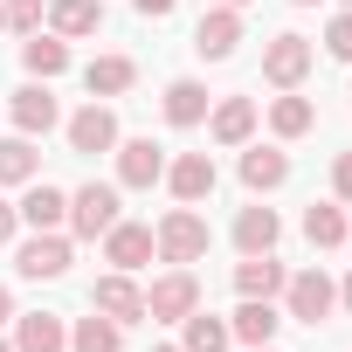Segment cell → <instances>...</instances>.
<instances>
[{
    "label": "cell",
    "instance_id": "obj_32",
    "mask_svg": "<svg viewBox=\"0 0 352 352\" xmlns=\"http://www.w3.org/2000/svg\"><path fill=\"white\" fill-rule=\"evenodd\" d=\"M331 194L352 208V152H338V159H331Z\"/></svg>",
    "mask_w": 352,
    "mask_h": 352
},
{
    "label": "cell",
    "instance_id": "obj_21",
    "mask_svg": "<svg viewBox=\"0 0 352 352\" xmlns=\"http://www.w3.org/2000/svg\"><path fill=\"white\" fill-rule=\"evenodd\" d=\"M283 276H290V270L276 263V249L235 263V290H242V297H283Z\"/></svg>",
    "mask_w": 352,
    "mask_h": 352
},
{
    "label": "cell",
    "instance_id": "obj_16",
    "mask_svg": "<svg viewBox=\"0 0 352 352\" xmlns=\"http://www.w3.org/2000/svg\"><path fill=\"white\" fill-rule=\"evenodd\" d=\"M21 228H69V194L63 187H49V180H28V194H21Z\"/></svg>",
    "mask_w": 352,
    "mask_h": 352
},
{
    "label": "cell",
    "instance_id": "obj_25",
    "mask_svg": "<svg viewBox=\"0 0 352 352\" xmlns=\"http://www.w3.org/2000/svg\"><path fill=\"white\" fill-rule=\"evenodd\" d=\"M345 235H352L345 208H331V201H311V208H304V242H311V249H345Z\"/></svg>",
    "mask_w": 352,
    "mask_h": 352
},
{
    "label": "cell",
    "instance_id": "obj_3",
    "mask_svg": "<svg viewBox=\"0 0 352 352\" xmlns=\"http://www.w3.org/2000/svg\"><path fill=\"white\" fill-rule=\"evenodd\" d=\"M118 180H90V187H76L69 194V235H83V242H104V228L111 221H124L118 214Z\"/></svg>",
    "mask_w": 352,
    "mask_h": 352
},
{
    "label": "cell",
    "instance_id": "obj_1",
    "mask_svg": "<svg viewBox=\"0 0 352 352\" xmlns=\"http://www.w3.org/2000/svg\"><path fill=\"white\" fill-rule=\"evenodd\" d=\"M152 242H159V263H180V270H194L201 256H208V221L194 214V208H173V214H159V228H152Z\"/></svg>",
    "mask_w": 352,
    "mask_h": 352
},
{
    "label": "cell",
    "instance_id": "obj_15",
    "mask_svg": "<svg viewBox=\"0 0 352 352\" xmlns=\"http://www.w3.org/2000/svg\"><path fill=\"white\" fill-rule=\"evenodd\" d=\"M14 352H69V324L56 311H14Z\"/></svg>",
    "mask_w": 352,
    "mask_h": 352
},
{
    "label": "cell",
    "instance_id": "obj_31",
    "mask_svg": "<svg viewBox=\"0 0 352 352\" xmlns=\"http://www.w3.org/2000/svg\"><path fill=\"white\" fill-rule=\"evenodd\" d=\"M0 8H8V28H21V35L42 28V0H0Z\"/></svg>",
    "mask_w": 352,
    "mask_h": 352
},
{
    "label": "cell",
    "instance_id": "obj_9",
    "mask_svg": "<svg viewBox=\"0 0 352 352\" xmlns=\"http://www.w3.org/2000/svg\"><path fill=\"white\" fill-rule=\"evenodd\" d=\"M152 256H159V242H152V228H145V221H111V228H104V263H111V270L138 276Z\"/></svg>",
    "mask_w": 352,
    "mask_h": 352
},
{
    "label": "cell",
    "instance_id": "obj_13",
    "mask_svg": "<svg viewBox=\"0 0 352 352\" xmlns=\"http://www.w3.org/2000/svg\"><path fill=\"white\" fill-rule=\"evenodd\" d=\"M194 49H201L208 63H228V56L242 49V8H208V14L194 21Z\"/></svg>",
    "mask_w": 352,
    "mask_h": 352
},
{
    "label": "cell",
    "instance_id": "obj_33",
    "mask_svg": "<svg viewBox=\"0 0 352 352\" xmlns=\"http://www.w3.org/2000/svg\"><path fill=\"white\" fill-rule=\"evenodd\" d=\"M14 235H21V214H14V201H0V249H8Z\"/></svg>",
    "mask_w": 352,
    "mask_h": 352
},
{
    "label": "cell",
    "instance_id": "obj_38",
    "mask_svg": "<svg viewBox=\"0 0 352 352\" xmlns=\"http://www.w3.org/2000/svg\"><path fill=\"white\" fill-rule=\"evenodd\" d=\"M0 35H8V8H0Z\"/></svg>",
    "mask_w": 352,
    "mask_h": 352
},
{
    "label": "cell",
    "instance_id": "obj_39",
    "mask_svg": "<svg viewBox=\"0 0 352 352\" xmlns=\"http://www.w3.org/2000/svg\"><path fill=\"white\" fill-rule=\"evenodd\" d=\"M290 8H318V0H290Z\"/></svg>",
    "mask_w": 352,
    "mask_h": 352
},
{
    "label": "cell",
    "instance_id": "obj_4",
    "mask_svg": "<svg viewBox=\"0 0 352 352\" xmlns=\"http://www.w3.org/2000/svg\"><path fill=\"white\" fill-rule=\"evenodd\" d=\"M187 311H201V276L173 263L166 276H152V290H145V318H152V324H180Z\"/></svg>",
    "mask_w": 352,
    "mask_h": 352
},
{
    "label": "cell",
    "instance_id": "obj_12",
    "mask_svg": "<svg viewBox=\"0 0 352 352\" xmlns=\"http://www.w3.org/2000/svg\"><path fill=\"white\" fill-rule=\"evenodd\" d=\"M90 311H104V318H118V324H145V290H138L124 270H111V276L90 283Z\"/></svg>",
    "mask_w": 352,
    "mask_h": 352
},
{
    "label": "cell",
    "instance_id": "obj_27",
    "mask_svg": "<svg viewBox=\"0 0 352 352\" xmlns=\"http://www.w3.org/2000/svg\"><path fill=\"white\" fill-rule=\"evenodd\" d=\"M42 173V152H35V138H0V187H28Z\"/></svg>",
    "mask_w": 352,
    "mask_h": 352
},
{
    "label": "cell",
    "instance_id": "obj_17",
    "mask_svg": "<svg viewBox=\"0 0 352 352\" xmlns=\"http://www.w3.org/2000/svg\"><path fill=\"white\" fill-rule=\"evenodd\" d=\"M290 180V152L283 145H242V187L249 194H270Z\"/></svg>",
    "mask_w": 352,
    "mask_h": 352
},
{
    "label": "cell",
    "instance_id": "obj_24",
    "mask_svg": "<svg viewBox=\"0 0 352 352\" xmlns=\"http://www.w3.org/2000/svg\"><path fill=\"white\" fill-rule=\"evenodd\" d=\"M131 83H138V63H131V56H97V63L83 69V90H90V97H124Z\"/></svg>",
    "mask_w": 352,
    "mask_h": 352
},
{
    "label": "cell",
    "instance_id": "obj_10",
    "mask_svg": "<svg viewBox=\"0 0 352 352\" xmlns=\"http://www.w3.org/2000/svg\"><path fill=\"white\" fill-rule=\"evenodd\" d=\"M214 180H221V173H214L208 152H180V159H166V187H173V201H180V208H201V201L214 194Z\"/></svg>",
    "mask_w": 352,
    "mask_h": 352
},
{
    "label": "cell",
    "instance_id": "obj_35",
    "mask_svg": "<svg viewBox=\"0 0 352 352\" xmlns=\"http://www.w3.org/2000/svg\"><path fill=\"white\" fill-rule=\"evenodd\" d=\"M0 324H14V290L0 283Z\"/></svg>",
    "mask_w": 352,
    "mask_h": 352
},
{
    "label": "cell",
    "instance_id": "obj_26",
    "mask_svg": "<svg viewBox=\"0 0 352 352\" xmlns=\"http://www.w3.org/2000/svg\"><path fill=\"white\" fill-rule=\"evenodd\" d=\"M69 352H124V324L104 318V311H90V318L69 324Z\"/></svg>",
    "mask_w": 352,
    "mask_h": 352
},
{
    "label": "cell",
    "instance_id": "obj_14",
    "mask_svg": "<svg viewBox=\"0 0 352 352\" xmlns=\"http://www.w3.org/2000/svg\"><path fill=\"white\" fill-rule=\"evenodd\" d=\"M256 118H263L256 97H221V104L208 111V138H214V145H249V138H256Z\"/></svg>",
    "mask_w": 352,
    "mask_h": 352
},
{
    "label": "cell",
    "instance_id": "obj_30",
    "mask_svg": "<svg viewBox=\"0 0 352 352\" xmlns=\"http://www.w3.org/2000/svg\"><path fill=\"white\" fill-rule=\"evenodd\" d=\"M324 56H338V63H352V8L324 21Z\"/></svg>",
    "mask_w": 352,
    "mask_h": 352
},
{
    "label": "cell",
    "instance_id": "obj_5",
    "mask_svg": "<svg viewBox=\"0 0 352 352\" xmlns=\"http://www.w3.org/2000/svg\"><path fill=\"white\" fill-rule=\"evenodd\" d=\"M14 276H28V283L69 276V235H63V228H35V235L14 249Z\"/></svg>",
    "mask_w": 352,
    "mask_h": 352
},
{
    "label": "cell",
    "instance_id": "obj_20",
    "mask_svg": "<svg viewBox=\"0 0 352 352\" xmlns=\"http://www.w3.org/2000/svg\"><path fill=\"white\" fill-rule=\"evenodd\" d=\"M208 111H214V97H208V83H194V76H173L166 83V124H208Z\"/></svg>",
    "mask_w": 352,
    "mask_h": 352
},
{
    "label": "cell",
    "instance_id": "obj_22",
    "mask_svg": "<svg viewBox=\"0 0 352 352\" xmlns=\"http://www.w3.org/2000/svg\"><path fill=\"white\" fill-rule=\"evenodd\" d=\"M21 63H28V76H42V83H56V76L69 69V42H63L56 28H49V35L35 28V35L21 42Z\"/></svg>",
    "mask_w": 352,
    "mask_h": 352
},
{
    "label": "cell",
    "instance_id": "obj_28",
    "mask_svg": "<svg viewBox=\"0 0 352 352\" xmlns=\"http://www.w3.org/2000/svg\"><path fill=\"white\" fill-rule=\"evenodd\" d=\"M180 331H187L180 352H228V345H235V338H228V318H214V311H187Z\"/></svg>",
    "mask_w": 352,
    "mask_h": 352
},
{
    "label": "cell",
    "instance_id": "obj_8",
    "mask_svg": "<svg viewBox=\"0 0 352 352\" xmlns=\"http://www.w3.org/2000/svg\"><path fill=\"white\" fill-rule=\"evenodd\" d=\"M63 131H69V152H83V159H97V152H111V145L124 138V131H118V111H111V104H97V97H90Z\"/></svg>",
    "mask_w": 352,
    "mask_h": 352
},
{
    "label": "cell",
    "instance_id": "obj_11",
    "mask_svg": "<svg viewBox=\"0 0 352 352\" xmlns=\"http://www.w3.org/2000/svg\"><path fill=\"white\" fill-rule=\"evenodd\" d=\"M8 111H14V131H21V138H42V131H56V124H63V104H56V90H49L42 76H35V83H21Z\"/></svg>",
    "mask_w": 352,
    "mask_h": 352
},
{
    "label": "cell",
    "instance_id": "obj_7",
    "mask_svg": "<svg viewBox=\"0 0 352 352\" xmlns=\"http://www.w3.org/2000/svg\"><path fill=\"white\" fill-rule=\"evenodd\" d=\"M311 63H318V49H311L304 35H270V49H263V83L297 90V83L311 76Z\"/></svg>",
    "mask_w": 352,
    "mask_h": 352
},
{
    "label": "cell",
    "instance_id": "obj_41",
    "mask_svg": "<svg viewBox=\"0 0 352 352\" xmlns=\"http://www.w3.org/2000/svg\"><path fill=\"white\" fill-rule=\"evenodd\" d=\"M152 352H180V345H152Z\"/></svg>",
    "mask_w": 352,
    "mask_h": 352
},
{
    "label": "cell",
    "instance_id": "obj_40",
    "mask_svg": "<svg viewBox=\"0 0 352 352\" xmlns=\"http://www.w3.org/2000/svg\"><path fill=\"white\" fill-rule=\"evenodd\" d=\"M0 352H14V338H0Z\"/></svg>",
    "mask_w": 352,
    "mask_h": 352
},
{
    "label": "cell",
    "instance_id": "obj_34",
    "mask_svg": "<svg viewBox=\"0 0 352 352\" xmlns=\"http://www.w3.org/2000/svg\"><path fill=\"white\" fill-rule=\"evenodd\" d=\"M131 8H138V14H152V21H166L173 8H180V0H131Z\"/></svg>",
    "mask_w": 352,
    "mask_h": 352
},
{
    "label": "cell",
    "instance_id": "obj_37",
    "mask_svg": "<svg viewBox=\"0 0 352 352\" xmlns=\"http://www.w3.org/2000/svg\"><path fill=\"white\" fill-rule=\"evenodd\" d=\"M208 8H249V0H208Z\"/></svg>",
    "mask_w": 352,
    "mask_h": 352
},
{
    "label": "cell",
    "instance_id": "obj_43",
    "mask_svg": "<svg viewBox=\"0 0 352 352\" xmlns=\"http://www.w3.org/2000/svg\"><path fill=\"white\" fill-rule=\"evenodd\" d=\"M345 8H352V0H345Z\"/></svg>",
    "mask_w": 352,
    "mask_h": 352
},
{
    "label": "cell",
    "instance_id": "obj_6",
    "mask_svg": "<svg viewBox=\"0 0 352 352\" xmlns=\"http://www.w3.org/2000/svg\"><path fill=\"white\" fill-rule=\"evenodd\" d=\"M111 159H118V187H131V194L166 180V145H152V138H118Z\"/></svg>",
    "mask_w": 352,
    "mask_h": 352
},
{
    "label": "cell",
    "instance_id": "obj_29",
    "mask_svg": "<svg viewBox=\"0 0 352 352\" xmlns=\"http://www.w3.org/2000/svg\"><path fill=\"white\" fill-rule=\"evenodd\" d=\"M318 124V111H311V97H297V90H283V97H270V131L276 138H304Z\"/></svg>",
    "mask_w": 352,
    "mask_h": 352
},
{
    "label": "cell",
    "instance_id": "obj_42",
    "mask_svg": "<svg viewBox=\"0 0 352 352\" xmlns=\"http://www.w3.org/2000/svg\"><path fill=\"white\" fill-rule=\"evenodd\" d=\"M249 352H276V345H249Z\"/></svg>",
    "mask_w": 352,
    "mask_h": 352
},
{
    "label": "cell",
    "instance_id": "obj_23",
    "mask_svg": "<svg viewBox=\"0 0 352 352\" xmlns=\"http://www.w3.org/2000/svg\"><path fill=\"white\" fill-rule=\"evenodd\" d=\"M276 242H283L276 208H242V214H235V249H242V256H263V249H276Z\"/></svg>",
    "mask_w": 352,
    "mask_h": 352
},
{
    "label": "cell",
    "instance_id": "obj_36",
    "mask_svg": "<svg viewBox=\"0 0 352 352\" xmlns=\"http://www.w3.org/2000/svg\"><path fill=\"white\" fill-rule=\"evenodd\" d=\"M338 311H352V276H345V283H338Z\"/></svg>",
    "mask_w": 352,
    "mask_h": 352
},
{
    "label": "cell",
    "instance_id": "obj_2",
    "mask_svg": "<svg viewBox=\"0 0 352 352\" xmlns=\"http://www.w3.org/2000/svg\"><path fill=\"white\" fill-rule=\"evenodd\" d=\"M338 311V283L324 276V270H297V276H283V318H297V324H324Z\"/></svg>",
    "mask_w": 352,
    "mask_h": 352
},
{
    "label": "cell",
    "instance_id": "obj_18",
    "mask_svg": "<svg viewBox=\"0 0 352 352\" xmlns=\"http://www.w3.org/2000/svg\"><path fill=\"white\" fill-rule=\"evenodd\" d=\"M276 324H283V311H276L270 297H242L235 318H228V338H242V345H270Z\"/></svg>",
    "mask_w": 352,
    "mask_h": 352
},
{
    "label": "cell",
    "instance_id": "obj_44",
    "mask_svg": "<svg viewBox=\"0 0 352 352\" xmlns=\"http://www.w3.org/2000/svg\"><path fill=\"white\" fill-rule=\"evenodd\" d=\"M345 242H352V235H345Z\"/></svg>",
    "mask_w": 352,
    "mask_h": 352
},
{
    "label": "cell",
    "instance_id": "obj_19",
    "mask_svg": "<svg viewBox=\"0 0 352 352\" xmlns=\"http://www.w3.org/2000/svg\"><path fill=\"white\" fill-rule=\"evenodd\" d=\"M49 28L63 42H90L104 28V0H49Z\"/></svg>",
    "mask_w": 352,
    "mask_h": 352
}]
</instances>
